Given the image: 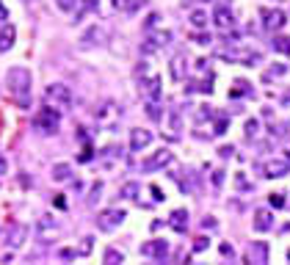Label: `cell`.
Listing matches in <instances>:
<instances>
[{"instance_id": "8992f818", "label": "cell", "mask_w": 290, "mask_h": 265, "mask_svg": "<svg viewBox=\"0 0 290 265\" xmlns=\"http://www.w3.org/2000/svg\"><path fill=\"white\" fill-rule=\"evenodd\" d=\"M58 232H61V224L50 216V213H47V216H39V221H36V235H39L41 241H44V243L53 241Z\"/></svg>"}, {"instance_id": "db71d44e", "label": "cell", "mask_w": 290, "mask_h": 265, "mask_svg": "<svg viewBox=\"0 0 290 265\" xmlns=\"http://www.w3.org/2000/svg\"><path fill=\"white\" fill-rule=\"evenodd\" d=\"M6 169H8V166H6V160L0 158V174H6Z\"/></svg>"}, {"instance_id": "7c38bea8", "label": "cell", "mask_w": 290, "mask_h": 265, "mask_svg": "<svg viewBox=\"0 0 290 265\" xmlns=\"http://www.w3.org/2000/svg\"><path fill=\"white\" fill-rule=\"evenodd\" d=\"M260 17H263V28L266 30H279L285 25V14L279 8H260Z\"/></svg>"}, {"instance_id": "f5cc1de1", "label": "cell", "mask_w": 290, "mask_h": 265, "mask_svg": "<svg viewBox=\"0 0 290 265\" xmlns=\"http://www.w3.org/2000/svg\"><path fill=\"white\" fill-rule=\"evenodd\" d=\"M238 185H241V188H249V183H246V177L243 174H238Z\"/></svg>"}, {"instance_id": "d4e9b609", "label": "cell", "mask_w": 290, "mask_h": 265, "mask_svg": "<svg viewBox=\"0 0 290 265\" xmlns=\"http://www.w3.org/2000/svg\"><path fill=\"white\" fill-rule=\"evenodd\" d=\"M282 75H288V64H274L271 69L263 75V80H274V77H282Z\"/></svg>"}, {"instance_id": "cb8c5ba5", "label": "cell", "mask_w": 290, "mask_h": 265, "mask_svg": "<svg viewBox=\"0 0 290 265\" xmlns=\"http://www.w3.org/2000/svg\"><path fill=\"white\" fill-rule=\"evenodd\" d=\"M102 260H105L108 265H119V263H124V254L119 252V249L108 246V249H105V254H102Z\"/></svg>"}, {"instance_id": "ac0fdd59", "label": "cell", "mask_w": 290, "mask_h": 265, "mask_svg": "<svg viewBox=\"0 0 290 265\" xmlns=\"http://www.w3.org/2000/svg\"><path fill=\"white\" fill-rule=\"evenodd\" d=\"M213 22H216V28H221V30H230L232 25H235V17H232V11L230 8H216V14H213Z\"/></svg>"}, {"instance_id": "ffe728a7", "label": "cell", "mask_w": 290, "mask_h": 265, "mask_svg": "<svg viewBox=\"0 0 290 265\" xmlns=\"http://www.w3.org/2000/svg\"><path fill=\"white\" fill-rule=\"evenodd\" d=\"M169 224H172V230H177V232H185L188 230V210H174L172 213V218H169Z\"/></svg>"}, {"instance_id": "7a4b0ae2", "label": "cell", "mask_w": 290, "mask_h": 265, "mask_svg": "<svg viewBox=\"0 0 290 265\" xmlns=\"http://www.w3.org/2000/svg\"><path fill=\"white\" fill-rule=\"evenodd\" d=\"M219 55L224 61H232V64H246V66H255L263 61V53L260 50H249V47H235L230 41V47H221Z\"/></svg>"}, {"instance_id": "bcb514c9", "label": "cell", "mask_w": 290, "mask_h": 265, "mask_svg": "<svg viewBox=\"0 0 290 265\" xmlns=\"http://www.w3.org/2000/svg\"><path fill=\"white\" fill-rule=\"evenodd\" d=\"M58 257H64V260H72V257H77V252H72V249H61V252H58Z\"/></svg>"}, {"instance_id": "11a10c76", "label": "cell", "mask_w": 290, "mask_h": 265, "mask_svg": "<svg viewBox=\"0 0 290 265\" xmlns=\"http://www.w3.org/2000/svg\"><path fill=\"white\" fill-rule=\"evenodd\" d=\"M6 17H8V11L3 8V3H0V19H6Z\"/></svg>"}, {"instance_id": "52a82bcc", "label": "cell", "mask_w": 290, "mask_h": 265, "mask_svg": "<svg viewBox=\"0 0 290 265\" xmlns=\"http://www.w3.org/2000/svg\"><path fill=\"white\" fill-rule=\"evenodd\" d=\"M172 160H174V155L163 147V149L152 152L147 160H144V163H141V171H158V169H166V166L172 163Z\"/></svg>"}, {"instance_id": "3957f363", "label": "cell", "mask_w": 290, "mask_h": 265, "mask_svg": "<svg viewBox=\"0 0 290 265\" xmlns=\"http://www.w3.org/2000/svg\"><path fill=\"white\" fill-rule=\"evenodd\" d=\"M44 100L53 108H69L72 105V91L64 83H50V86L44 88Z\"/></svg>"}, {"instance_id": "f6af8a7d", "label": "cell", "mask_w": 290, "mask_h": 265, "mask_svg": "<svg viewBox=\"0 0 290 265\" xmlns=\"http://www.w3.org/2000/svg\"><path fill=\"white\" fill-rule=\"evenodd\" d=\"M202 227H205V230H216L219 224H216V218H210V216H207L205 221H202Z\"/></svg>"}, {"instance_id": "d6a6232c", "label": "cell", "mask_w": 290, "mask_h": 265, "mask_svg": "<svg viewBox=\"0 0 290 265\" xmlns=\"http://www.w3.org/2000/svg\"><path fill=\"white\" fill-rule=\"evenodd\" d=\"M102 194V183H94L91 185V196H89V205H97V199H100Z\"/></svg>"}, {"instance_id": "f907efd6", "label": "cell", "mask_w": 290, "mask_h": 265, "mask_svg": "<svg viewBox=\"0 0 290 265\" xmlns=\"http://www.w3.org/2000/svg\"><path fill=\"white\" fill-rule=\"evenodd\" d=\"M219 152H221V158H230V155H232V152H235V149H232V147H221V149H219Z\"/></svg>"}, {"instance_id": "4316f807", "label": "cell", "mask_w": 290, "mask_h": 265, "mask_svg": "<svg viewBox=\"0 0 290 265\" xmlns=\"http://www.w3.org/2000/svg\"><path fill=\"white\" fill-rule=\"evenodd\" d=\"M252 88H249V83L246 80H235V86L230 88V97H246Z\"/></svg>"}, {"instance_id": "1f68e13d", "label": "cell", "mask_w": 290, "mask_h": 265, "mask_svg": "<svg viewBox=\"0 0 290 265\" xmlns=\"http://www.w3.org/2000/svg\"><path fill=\"white\" fill-rule=\"evenodd\" d=\"M97 6H100V0H80V14H86V11H94Z\"/></svg>"}, {"instance_id": "30bf717a", "label": "cell", "mask_w": 290, "mask_h": 265, "mask_svg": "<svg viewBox=\"0 0 290 265\" xmlns=\"http://www.w3.org/2000/svg\"><path fill=\"white\" fill-rule=\"evenodd\" d=\"M263 171H266L268 180H279V177H285L290 171V160L288 158H274L263 166Z\"/></svg>"}, {"instance_id": "4fadbf2b", "label": "cell", "mask_w": 290, "mask_h": 265, "mask_svg": "<svg viewBox=\"0 0 290 265\" xmlns=\"http://www.w3.org/2000/svg\"><path fill=\"white\" fill-rule=\"evenodd\" d=\"M105 39H108V30L102 28V25H91V28L80 36L83 47H97V44H102Z\"/></svg>"}, {"instance_id": "ab89813d", "label": "cell", "mask_w": 290, "mask_h": 265, "mask_svg": "<svg viewBox=\"0 0 290 265\" xmlns=\"http://www.w3.org/2000/svg\"><path fill=\"white\" fill-rule=\"evenodd\" d=\"M58 8L61 11H72L75 8V0H58Z\"/></svg>"}, {"instance_id": "f546056e", "label": "cell", "mask_w": 290, "mask_h": 265, "mask_svg": "<svg viewBox=\"0 0 290 265\" xmlns=\"http://www.w3.org/2000/svg\"><path fill=\"white\" fill-rule=\"evenodd\" d=\"M194 86H196V91H202V94H213V75L205 77L202 83H194Z\"/></svg>"}, {"instance_id": "ba28073f", "label": "cell", "mask_w": 290, "mask_h": 265, "mask_svg": "<svg viewBox=\"0 0 290 265\" xmlns=\"http://www.w3.org/2000/svg\"><path fill=\"white\" fill-rule=\"evenodd\" d=\"M124 218H127V213H124V210H105L100 218H97V227H100L102 232H113L116 227H122Z\"/></svg>"}, {"instance_id": "8fae6325", "label": "cell", "mask_w": 290, "mask_h": 265, "mask_svg": "<svg viewBox=\"0 0 290 265\" xmlns=\"http://www.w3.org/2000/svg\"><path fill=\"white\" fill-rule=\"evenodd\" d=\"M163 94V83H160L158 75H149L147 80H141V97L144 100H160Z\"/></svg>"}, {"instance_id": "836d02e7", "label": "cell", "mask_w": 290, "mask_h": 265, "mask_svg": "<svg viewBox=\"0 0 290 265\" xmlns=\"http://www.w3.org/2000/svg\"><path fill=\"white\" fill-rule=\"evenodd\" d=\"M91 246H94V243H91V238H83V243H80V249H77V254H80V257L91 254Z\"/></svg>"}, {"instance_id": "d590c367", "label": "cell", "mask_w": 290, "mask_h": 265, "mask_svg": "<svg viewBox=\"0 0 290 265\" xmlns=\"http://www.w3.org/2000/svg\"><path fill=\"white\" fill-rule=\"evenodd\" d=\"M158 19H160V14H149V17H147V22H144V28H147V30L158 28Z\"/></svg>"}, {"instance_id": "9c48e42d", "label": "cell", "mask_w": 290, "mask_h": 265, "mask_svg": "<svg viewBox=\"0 0 290 265\" xmlns=\"http://www.w3.org/2000/svg\"><path fill=\"white\" fill-rule=\"evenodd\" d=\"M141 254L144 257H152L155 263H163V260L169 257V243L160 241V238H155V241H149V243L141 246Z\"/></svg>"}, {"instance_id": "277c9868", "label": "cell", "mask_w": 290, "mask_h": 265, "mask_svg": "<svg viewBox=\"0 0 290 265\" xmlns=\"http://www.w3.org/2000/svg\"><path fill=\"white\" fill-rule=\"evenodd\" d=\"M33 124H36L39 130H44V133H55V130H58V124H61L58 108H53V105L39 108V113L33 116Z\"/></svg>"}, {"instance_id": "b9f144b4", "label": "cell", "mask_w": 290, "mask_h": 265, "mask_svg": "<svg viewBox=\"0 0 290 265\" xmlns=\"http://www.w3.org/2000/svg\"><path fill=\"white\" fill-rule=\"evenodd\" d=\"M194 41H199V44H210L213 39H210L207 33H196V36H194Z\"/></svg>"}, {"instance_id": "83f0119b", "label": "cell", "mask_w": 290, "mask_h": 265, "mask_svg": "<svg viewBox=\"0 0 290 265\" xmlns=\"http://www.w3.org/2000/svg\"><path fill=\"white\" fill-rule=\"evenodd\" d=\"M207 22H210V17H207L205 11H191V25H194V28H205Z\"/></svg>"}, {"instance_id": "7bdbcfd3", "label": "cell", "mask_w": 290, "mask_h": 265, "mask_svg": "<svg viewBox=\"0 0 290 265\" xmlns=\"http://www.w3.org/2000/svg\"><path fill=\"white\" fill-rule=\"evenodd\" d=\"M149 191H152V199H155V202H163V191H160L158 185H152Z\"/></svg>"}, {"instance_id": "f1b7e54d", "label": "cell", "mask_w": 290, "mask_h": 265, "mask_svg": "<svg viewBox=\"0 0 290 265\" xmlns=\"http://www.w3.org/2000/svg\"><path fill=\"white\" fill-rule=\"evenodd\" d=\"M147 113H149V119L158 122L160 119V100H147Z\"/></svg>"}, {"instance_id": "e575fe53", "label": "cell", "mask_w": 290, "mask_h": 265, "mask_svg": "<svg viewBox=\"0 0 290 265\" xmlns=\"http://www.w3.org/2000/svg\"><path fill=\"white\" fill-rule=\"evenodd\" d=\"M268 199H271V205L277 207V210H282V207H285V194H271Z\"/></svg>"}, {"instance_id": "9f6ffc18", "label": "cell", "mask_w": 290, "mask_h": 265, "mask_svg": "<svg viewBox=\"0 0 290 265\" xmlns=\"http://www.w3.org/2000/svg\"><path fill=\"white\" fill-rule=\"evenodd\" d=\"M282 102H290V88H288V91L282 94Z\"/></svg>"}, {"instance_id": "f35d334b", "label": "cell", "mask_w": 290, "mask_h": 265, "mask_svg": "<svg viewBox=\"0 0 290 265\" xmlns=\"http://www.w3.org/2000/svg\"><path fill=\"white\" fill-rule=\"evenodd\" d=\"M224 174H227V171H213V185H216V188H221V185H224Z\"/></svg>"}, {"instance_id": "816d5d0a", "label": "cell", "mask_w": 290, "mask_h": 265, "mask_svg": "<svg viewBox=\"0 0 290 265\" xmlns=\"http://www.w3.org/2000/svg\"><path fill=\"white\" fill-rule=\"evenodd\" d=\"M113 8H127V0H111Z\"/></svg>"}, {"instance_id": "4dcf8cb0", "label": "cell", "mask_w": 290, "mask_h": 265, "mask_svg": "<svg viewBox=\"0 0 290 265\" xmlns=\"http://www.w3.org/2000/svg\"><path fill=\"white\" fill-rule=\"evenodd\" d=\"M257 133H260V122H257V119H249L246 122V138H255Z\"/></svg>"}, {"instance_id": "d6986e66", "label": "cell", "mask_w": 290, "mask_h": 265, "mask_svg": "<svg viewBox=\"0 0 290 265\" xmlns=\"http://www.w3.org/2000/svg\"><path fill=\"white\" fill-rule=\"evenodd\" d=\"M271 227H274L271 210H257L255 213V232H268Z\"/></svg>"}, {"instance_id": "8d00e7d4", "label": "cell", "mask_w": 290, "mask_h": 265, "mask_svg": "<svg viewBox=\"0 0 290 265\" xmlns=\"http://www.w3.org/2000/svg\"><path fill=\"white\" fill-rule=\"evenodd\" d=\"M91 158H94V155H91V147H83V152L77 155V160H80V163H89Z\"/></svg>"}, {"instance_id": "44dd1931", "label": "cell", "mask_w": 290, "mask_h": 265, "mask_svg": "<svg viewBox=\"0 0 290 265\" xmlns=\"http://www.w3.org/2000/svg\"><path fill=\"white\" fill-rule=\"evenodd\" d=\"M53 180H55V183H66V180H72V166L69 163H55L53 166Z\"/></svg>"}, {"instance_id": "9a60e30c", "label": "cell", "mask_w": 290, "mask_h": 265, "mask_svg": "<svg viewBox=\"0 0 290 265\" xmlns=\"http://www.w3.org/2000/svg\"><path fill=\"white\" fill-rule=\"evenodd\" d=\"M149 144H152V133H149V130H141V127L130 130V149L133 152H141Z\"/></svg>"}, {"instance_id": "5b68a950", "label": "cell", "mask_w": 290, "mask_h": 265, "mask_svg": "<svg viewBox=\"0 0 290 265\" xmlns=\"http://www.w3.org/2000/svg\"><path fill=\"white\" fill-rule=\"evenodd\" d=\"M169 41H172V33H169V30H155L152 28V30H147V41L141 44V53L152 55V53H158L163 44H169Z\"/></svg>"}, {"instance_id": "e0dca14e", "label": "cell", "mask_w": 290, "mask_h": 265, "mask_svg": "<svg viewBox=\"0 0 290 265\" xmlns=\"http://www.w3.org/2000/svg\"><path fill=\"white\" fill-rule=\"evenodd\" d=\"M14 41H17L14 25H3V28H0V53H8V50L14 47Z\"/></svg>"}, {"instance_id": "7402d4cb", "label": "cell", "mask_w": 290, "mask_h": 265, "mask_svg": "<svg viewBox=\"0 0 290 265\" xmlns=\"http://www.w3.org/2000/svg\"><path fill=\"white\" fill-rule=\"evenodd\" d=\"M138 194H141V185L138 183H124L122 188H119V196H122V199H138Z\"/></svg>"}, {"instance_id": "6da1fadb", "label": "cell", "mask_w": 290, "mask_h": 265, "mask_svg": "<svg viewBox=\"0 0 290 265\" xmlns=\"http://www.w3.org/2000/svg\"><path fill=\"white\" fill-rule=\"evenodd\" d=\"M6 86L11 91V97L19 102L22 108H28V97H30V86H33V77L25 66H11L6 72Z\"/></svg>"}, {"instance_id": "2e32d148", "label": "cell", "mask_w": 290, "mask_h": 265, "mask_svg": "<svg viewBox=\"0 0 290 265\" xmlns=\"http://www.w3.org/2000/svg\"><path fill=\"white\" fill-rule=\"evenodd\" d=\"M169 72H172V80H185V75H188V58L185 55H174L172 64H169Z\"/></svg>"}, {"instance_id": "603a6c76", "label": "cell", "mask_w": 290, "mask_h": 265, "mask_svg": "<svg viewBox=\"0 0 290 265\" xmlns=\"http://www.w3.org/2000/svg\"><path fill=\"white\" fill-rule=\"evenodd\" d=\"M271 47L277 50L279 55H290V39H288V36H274Z\"/></svg>"}, {"instance_id": "5bb4252c", "label": "cell", "mask_w": 290, "mask_h": 265, "mask_svg": "<svg viewBox=\"0 0 290 265\" xmlns=\"http://www.w3.org/2000/svg\"><path fill=\"white\" fill-rule=\"evenodd\" d=\"M246 263H255V265H266L268 263V243L255 241L246 252Z\"/></svg>"}, {"instance_id": "74e56055", "label": "cell", "mask_w": 290, "mask_h": 265, "mask_svg": "<svg viewBox=\"0 0 290 265\" xmlns=\"http://www.w3.org/2000/svg\"><path fill=\"white\" fill-rule=\"evenodd\" d=\"M213 133H216V136H224V133H227V119H224V116L216 122V130H213Z\"/></svg>"}, {"instance_id": "c3c4849f", "label": "cell", "mask_w": 290, "mask_h": 265, "mask_svg": "<svg viewBox=\"0 0 290 265\" xmlns=\"http://www.w3.org/2000/svg\"><path fill=\"white\" fill-rule=\"evenodd\" d=\"M180 127H183V122H180V116H177V113H172V130H180Z\"/></svg>"}, {"instance_id": "6f0895ef", "label": "cell", "mask_w": 290, "mask_h": 265, "mask_svg": "<svg viewBox=\"0 0 290 265\" xmlns=\"http://www.w3.org/2000/svg\"><path fill=\"white\" fill-rule=\"evenodd\" d=\"M288 260H290V249H288Z\"/></svg>"}, {"instance_id": "484cf974", "label": "cell", "mask_w": 290, "mask_h": 265, "mask_svg": "<svg viewBox=\"0 0 290 265\" xmlns=\"http://www.w3.org/2000/svg\"><path fill=\"white\" fill-rule=\"evenodd\" d=\"M25 235H28V230H25V227H17V230L11 232V241H8V246L19 249V246H22V241H25Z\"/></svg>"}, {"instance_id": "ee69618b", "label": "cell", "mask_w": 290, "mask_h": 265, "mask_svg": "<svg viewBox=\"0 0 290 265\" xmlns=\"http://www.w3.org/2000/svg\"><path fill=\"white\" fill-rule=\"evenodd\" d=\"M202 249H207V238H196V243H194V252H202Z\"/></svg>"}, {"instance_id": "60d3db41", "label": "cell", "mask_w": 290, "mask_h": 265, "mask_svg": "<svg viewBox=\"0 0 290 265\" xmlns=\"http://www.w3.org/2000/svg\"><path fill=\"white\" fill-rule=\"evenodd\" d=\"M221 254H224V257H235V249H232L230 243H221Z\"/></svg>"}, {"instance_id": "7dc6e473", "label": "cell", "mask_w": 290, "mask_h": 265, "mask_svg": "<svg viewBox=\"0 0 290 265\" xmlns=\"http://www.w3.org/2000/svg\"><path fill=\"white\" fill-rule=\"evenodd\" d=\"M141 3H147V0H127V11H136Z\"/></svg>"}, {"instance_id": "681fc988", "label": "cell", "mask_w": 290, "mask_h": 265, "mask_svg": "<svg viewBox=\"0 0 290 265\" xmlns=\"http://www.w3.org/2000/svg\"><path fill=\"white\" fill-rule=\"evenodd\" d=\"M53 205H55V207H61V210H64V207H66V199H64V196H55V199H53Z\"/></svg>"}]
</instances>
